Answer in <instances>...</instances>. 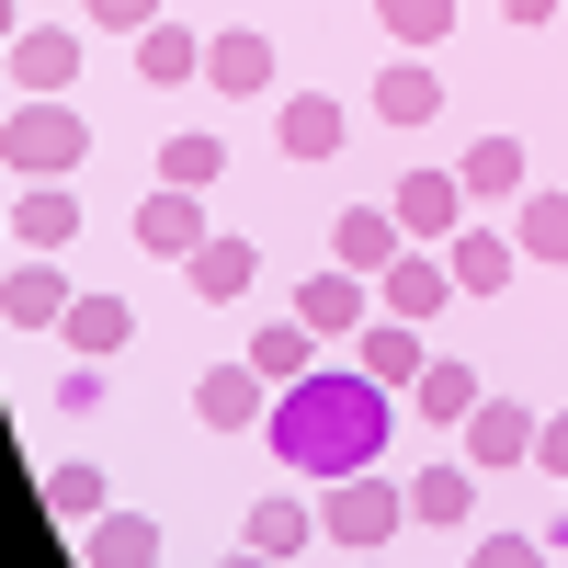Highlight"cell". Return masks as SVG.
<instances>
[{
	"instance_id": "6da1fadb",
	"label": "cell",
	"mask_w": 568,
	"mask_h": 568,
	"mask_svg": "<svg viewBox=\"0 0 568 568\" xmlns=\"http://www.w3.org/2000/svg\"><path fill=\"white\" fill-rule=\"evenodd\" d=\"M262 444H273V466L342 489V478H364V466L387 455V387H375L364 364H318V375H296V387H273Z\"/></svg>"
},
{
	"instance_id": "7a4b0ae2",
	"label": "cell",
	"mask_w": 568,
	"mask_h": 568,
	"mask_svg": "<svg viewBox=\"0 0 568 568\" xmlns=\"http://www.w3.org/2000/svg\"><path fill=\"white\" fill-rule=\"evenodd\" d=\"M91 160V114L80 103H12L0 114V171L12 182H69Z\"/></svg>"
},
{
	"instance_id": "3957f363",
	"label": "cell",
	"mask_w": 568,
	"mask_h": 568,
	"mask_svg": "<svg viewBox=\"0 0 568 568\" xmlns=\"http://www.w3.org/2000/svg\"><path fill=\"white\" fill-rule=\"evenodd\" d=\"M398 524H409V489L375 478V466H364V478H342V489H318V535H329V546H387Z\"/></svg>"
},
{
	"instance_id": "277c9868",
	"label": "cell",
	"mask_w": 568,
	"mask_h": 568,
	"mask_svg": "<svg viewBox=\"0 0 568 568\" xmlns=\"http://www.w3.org/2000/svg\"><path fill=\"white\" fill-rule=\"evenodd\" d=\"M296 318L318 329V342H364V329H375V273H342V262L307 273L296 284Z\"/></svg>"
},
{
	"instance_id": "5b68a950",
	"label": "cell",
	"mask_w": 568,
	"mask_h": 568,
	"mask_svg": "<svg viewBox=\"0 0 568 568\" xmlns=\"http://www.w3.org/2000/svg\"><path fill=\"white\" fill-rule=\"evenodd\" d=\"M444 296H455V262L444 251H398L387 273H375V318H444Z\"/></svg>"
},
{
	"instance_id": "8992f818",
	"label": "cell",
	"mask_w": 568,
	"mask_h": 568,
	"mask_svg": "<svg viewBox=\"0 0 568 568\" xmlns=\"http://www.w3.org/2000/svg\"><path fill=\"white\" fill-rule=\"evenodd\" d=\"M535 433H546V420H535L524 398H478V409H466V433H455V444H466V466L489 478V466H524V455H535Z\"/></svg>"
},
{
	"instance_id": "52a82bcc",
	"label": "cell",
	"mask_w": 568,
	"mask_h": 568,
	"mask_svg": "<svg viewBox=\"0 0 568 568\" xmlns=\"http://www.w3.org/2000/svg\"><path fill=\"white\" fill-rule=\"evenodd\" d=\"M69 80H80V34L69 23L12 34V91H23V103H69Z\"/></svg>"
},
{
	"instance_id": "ba28073f",
	"label": "cell",
	"mask_w": 568,
	"mask_h": 568,
	"mask_svg": "<svg viewBox=\"0 0 568 568\" xmlns=\"http://www.w3.org/2000/svg\"><path fill=\"white\" fill-rule=\"evenodd\" d=\"M342 136H353V114L329 103V91H296V103L273 114V149L296 160V171H318V160H342Z\"/></svg>"
},
{
	"instance_id": "9c48e42d",
	"label": "cell",
	"mask_w": 568,
	"mask_h": 568,
	"mask_svg": "<svg viewBox=\"0 0 568 568\" xmlns=\"http://www.w3.org/2000/svg\"><path fill=\"white\" fill-rule=\"evenodd\" d=\"M205 240H216V227H205V194H182V182H160V194L136 205V251H160V262H194Z\"/></svg>"
},
{
	"instance_id": "30bf717a",
	"label": "cell",
	"mask_w": 568,
	"mask_h": 568,
	"mask_svg": "<svg viewBox=\"0 0 568 568\" xmlns=\"http://www.w3.org/2000/svg\"><path fill=\"white\" fill-rule=\"evenodd\" d=\"M398 227H409V251H444L455 227H466V182L455 171H409L398 182Z\"/></svg>"
},
{
	"instance_id": "8fae6325",
	"label": "cell",
	"mask_w": 568,
	"mask_h": 568,
	"mask_svg": "<svg viewBox=\"0 0 568 568\" xmlns=\"http://www.w3.org/2000/svg\"><path fill=\"white\" fill-rule=\"evenodd\" d=\"M194 420H205V433H262L273 387H262L251 364H216V375H194Z\"/></svg>"
},
{
	"instance_id": "7c38bea8",
	"label": "cell",
	"mask_w": 568,
	"mask_h": 568,
	"mask_svg": "<svg viewBox=\"0 0 568 568\" xmlns=\"http://www.w3.org/2000/svg\"><path fill=\"white\" fill-rule=\"evenodd\" d=\"M80 296H69V273L58 262H45V251H23L12 273H0V318H12V329H58Z\"/></svg>"
},
{
	"instance_id": "4fadbf2b",
	"label": "cell",
	"mask_w": 568,
	"mask_h": 568,
	"mask_svg": "<svg viewBox=\"0 0 568 568\" xmlns=\"http://www.w3.org/2000/svg\"><path fill=\"white\" fill-rule=\"evenodd\" d=\"M240 546L284 568V557H307V546H329V535H318V511H307L296 489H273V500H251V511H240Z\"/></svg>"
},
{
	"instance_id": "5bb4252c",
	"label": "cell",
	"mask_w": 568,
	"mask_h": 568,
	"mask_svg": "<svg viewBox=\"0 0 568 568\" xmlns=\"http://www.w3.org/2000/svg\"><path fill=\"white\" fill-rule=\"evenodd\" d=\"M80 240V194H69V182H23V205H12V251H45V262H58Z\"/></svg>"
},
{
	"instance_id": "9a60e30c",
	"label": "cell",
	"mask_w": 568,
	"mask_h": 568,
	"mask_svg": "<svg viewBox=\"0 0 568 568\" xmlns=\"http://www.w3.org/2000/svg\"><path fill=\"white\" fill-rule=\"evenodd\" d=\"M409 251V227H398V205H353L342 227H329V262H342V273H387Z\"/></svg>"
},
{
	"instance_id": "2e32d148",
	"label": "cell",
	"mask_w": 568,
	"mask_h": 568,
	"mask_svg": "<svg viewBox=\"0 0 568 568\" xmlns=\"http://www.w3.org/2000/svg\"><path fill=\"white\" fill-rule=\"evenodd\" d=\"M182 284H194L205 307H227V296H251V284H262V251L240 240V227H216V240H205L194 262H182Z\"/></svg>"
},
{
	"instance_id": "e0dca14e",
	"label": "cell",
	"mask_w": 568,
	"mask_h": 568,
	"mask_svg": "<svg viewBox=\"0 0 568 568\" xmlns=\"http://www.w3.org/2000/svg\"><path fill=\"white\" fill-rule=\"evenodd\" d=\"M375 114H387V125H433V114H444V80H433V58H409V45H398V58L375 69Z\"/></svg>"
},
{
	"instance_id": "ac0fdd59",
	"label": "cell",
	"mask_w": 568,
	"mask_h": 568,
	"mask_svg": "<svg viewBox=\"0 0 568 568\" xmlns=\"http://www.w3.org/2000/svg\"><path fill=\"white\" fill-rule=\"evenodd\" d=\"M240 364L262 375V387H296V375H318V329H307V318H262Z\"/></svg>"
},
{
	"instance_id": "d6986e66",
	"label": "cell",
	"mask_w": 568,
	"mask_h": 568,
	"mask_svg": "<svg viewBox=\"0 0 568 568\" xmlns=\"http://www.w3.org/2000/svg\"><path fill=\"white\" fill-rule=\"evenodd\" d=\"M205 91H227V103H240V91H273V34H205Z\"/></svg>"
},
{
	"instance_id": "ffe728a7",
	"label": "cell",
	"mask_w": 568,
	"mask_h": 568,
	"mask_svg": "<svg viewBox=\"0 0 568 568\" xmlns=\"http://www.w3.org/2000/svg\"><path fill=\"white\" fill-rule=\"evenodd\" d=\"M80 568H160V524H149V511H103V524H80Z\"/></svg>"
},
{
	"instance_id": "44dd1931",
	"label": "cell",
	"mask_w": 568,
	"mask_h": 568,
	"mask_svg": "<svg viewBox=\"0 0 568 568\" xmlns=\"http://www.w3.org/2000/svg\"><path fill=\"white\" fill-rule=\"evenodd\" d=\"M455 182H466V205H511V194H524V136H478V149H466L455 160Z\"/></svg>"
},
{
	"instance_id": "7402d4cb",
	"label": "cell",
	"mask_w": 568,
	"mask_h": 568,
	"mask_svg": "<svg viewBox=\"0 0 568 568\" xmlns=\"http://www.w3.org/2000/svg\"><path fill=\"white\" fill-rule=\"evenodd\" d=\"M466 511H478V466H466V455H444V466H420V478H409V524H466Z\"/></svg>"
},
{
	"instance_id": "603a6c76",
	"label": "cell",
	"mask_w": 568,
	"mask_h": 568,
	"mask_svg": "<svg viewBox=\"0 0 568 568\" xmlns=\"http://www.w3.org/2000/svg\"><path fill=\"white\" fill-rule=\"evenodd\" d=\"M353 364H364L375 387L398 398V387H420V364H433V353H420V329H409V318H375L364 342H353Z\"/></svg>"
},
{
	"instance_id": "cb8c5ba5",
	"label": "cell",
	"mask_w": 568,
	"mask_h": 568,
	"mask_svg": "<svg viewBox=\"0 0 568 568\" xmlns=\"http://www.w3.org/2000/svg\"><path fill=\"white\" fill-rule=\"evenodd\" d=\"M444 262H455V296H500L524 251H511L500 227H455V240H444Z\"/></svg>"
},
{
	"instance_id": "d4e9b609",
	"label": "cell",
	"mask_w": 568,
	"mask_h": 568,
	"mask_svg": "<svg viewBox=\"0 0 568 568\" xmlns=\"http://www.w3.org/2000/svg\"><path fill=\"white\" fill-rule=\"evenodd\" d=\"M58 329H69V353H80V364H114V353L136 342V307H125V296H80Z\"/></svg>"
},
{
	"instance_id": "484cf974",
	"label": "cell",
	"mask_w": 568,
	"mask_h": 568,
	"mask_svg": "<svg viewBox=\"0 0 568 568\" xmlns=\"http://www.w3.org/2000/svg\"><path fill=\"white\" fill-rule=\"evenodd\" d=\"M136 69H149L160 91H182V80H205V34H194V23H171V12H160L149 34H136Z\"/></svg>"
},
{
	"instance_id": "4316f807",
	"label": "cell",
	"mask_w": 568,
	"mask_h": 568,
	"mask_svg": "<svg viewBox=\"0 0 568 568\" xmlns=\"http://www.w3.org/2000/svg\"><path fill=\"white\" fill-rule=\"evenodd\" d=\"M489 387H478V364H420V387H409V409L420 420H444V433H466V409H478Z\"/></svg>"
},
{
	"instance_id": "83f0119b",
	"label": "cell",
	"mask_w": 568,
	"mask_h": 568,
	"mask_svg": "<svg viewBox=\"0 0 568 568\" xmlns=\"http://www.w3.org/2000/svg\"><path fill=\"white\" fill-rule=\"evenodd\" d=\"M216 171H227V136H205V125L160 136V182H182V194H216Z\"/></svg>"
},
{
	"instance_id": "f1b7e54d",
	"label": "cell",
	"mask_w": 568,
	"mask_h": 568,
	"mask_svg": "<svg viewBox=\"0 0 568 568\" xmlns=\"http://www.w3.org/2000/svg\"><path fill=\"white\" fill-rule=\"evenodd\" d=\"M511 251L524 262H568V194H524L511 205Z\"/></svg>"
},
{
	"instance_id": "f546056e",
	"label": "cell",
	"mask_w": 568,
	"mask_h": 568,
	"mask_svg": "<svg viewBox=\"0 0 568 568\" xmlns=\"http://www.w3.org/2000/svg\"><path fill=\"white\" fill-rule=\"evenodd\" d=\"M45 511H58V524H103V511H114V489H103V466H45Z\"/></svg>"
},
{
	"instance_id": "4dcf8cb0",
	"label": "cell",
	"mask_w": 568,
	"mask_h": 568,
	"mask_svg": "<svg viewBox=\"0 0 568 568\" xmlns=\"http://www.w3.org/2000/svg\"><path fill=\"white\" fill-rule=\"evenodd\" d=\"M375 23H387L409 58H420V45H444V34H455V0H375Z\"/></svg>"
},
{
	"instance_id": "1f68e13d",
	"label": "cell",
	"mask_w": 568,
	"mask_h": 568,
	"mask_svg": "<svg viewBox=\"0 0 568 568\" xmlns=\"http://www.w3.org/2000/svg\"><path fill=\"white\" fill-rule=\"evenodd\" d=\"M466 568H546V535H478Z\"/></svg>"
},
{
	"instance_id": "d6a6232c",
	"label": "cell",
	"mask_w": 568,
	"mask_h": 568,
	"mask_svg": "<svg viewBox=\"0 0 568 568\" xmlns=\"http://www.w3.org/2000/svg\"><path fill=\"white\" fill-rule=\"evenodd\" d=\"M80 12L103 23V34H149V23H160V0H80Z\"/></svg>"
},
{
	"instance_id": "836d02e7",
	"label": "cell",
	"mask_w": 568,
	"mask_h": 568,
	"mask_svg": "<svg viewBox=\"0 0 568 568\" xmlns=\"http://www.w3.org/2000/svg\"><path fill=\"white\" fill-rule=\"evenodd\" d=\"M58 409H69V420L103 409V364H69V375H58Z\"/></svg>"
},
{
	"instance_id": "e575fe53",
	"label": "cell",
	"mask_w": 568,
	"mask_h": 568,
	"mask_svg": "<svg viewBox=\"0 0 568 568\" xmlns=\"http://www.w3.org/2000/svg\"><path fill=\"white\" fill-rule=\"evenodd\" d=\"M535 466H557V478H568V409H557L546 433H535Z\"/></svg>"
},
{
	"instance_id": "d590c367",
	"label": "cell",
	"mask_w": 568,
	"mask_h": 568,
	"mask_svg": "<svg viewBox=\"0 0 568 568\" xmlns=\"http://www.w3.org/2000/svg\"><path fill=\"white\" fill-rule=\"evenodd\" d=\"M546 12H557V0H500V23H524V34H535Z\"/></svg>"
},
{
	"instance_id": "8d00e7d4",
	"label": "cell",
	"mask_w": 568,
	"mask_h": 568,
	"mask_svg": "<svg viewBox=\"0 0 568 568\" xmlns=\"http://www.w3.org/2000/svg\"><path fill=\"white\" fill-rule=\"evenodd\" d=\"M216 568H273V557H251V546H227V557H216Z\"/></svg>"
},
{
	"instance_id": "74e56055",
	"label": "cell",
	"mask_w": 568,
	"mask_h": 568,
	"mask_svg": "<svg viewBox=\"0 0 568 568\" xmlns=\"http://www.w3.org/2000/svg\"><path fill=\"white\" fill-rule=\"evenodd\" d=\"M12 34H23V23H12V0H0V45H12Z\"/></svg>"
},
{
	"instance_id": "f35d334b",
	"label": "cell",
	"mask_w": 568,
	"mask_h": 568,
	"mask_svg": "<svg viewBox=\"0 0 568 568\" xmlns=\"http://www.w3.org/2000/svg\"><path fill=\"white\" fill-rule=\"evenodd\" d=\"M0 251H12V227H0Z\"/></svg>"
}]
</instances>
